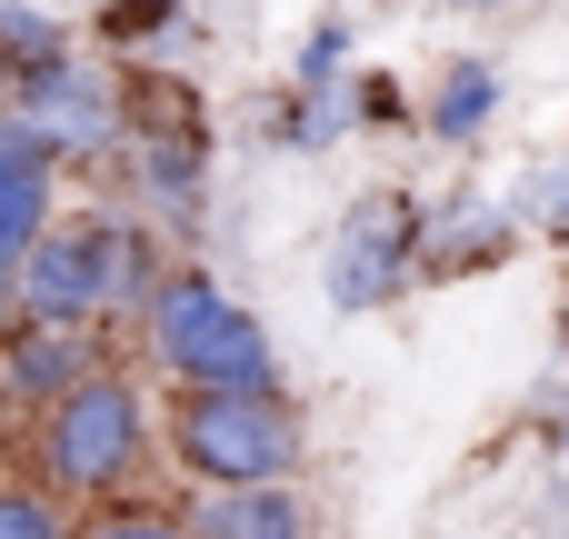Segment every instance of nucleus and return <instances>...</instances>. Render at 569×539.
Segmentation results:
<instances>
[{
	"mask_svg": "<svg viewBox=\"0 0 569 539\" xmlns=\"http://www.w3.org/2000/svg\"><path fill=\"white\" fill-rule=\"evenodd\" d=\"M560 360H569V310H560Z\"/></svg>",
	"mask_w": 569,
	"mask_h": 539,
	"instance_id": "obj_18",
	"label": "nucleus"
},
{
	"mask_svg": "<svg viewBox=\"0 0 569 539\" xmlns=\"http://www.w3.org/2000/svg\"><path fill=\"white\" fill-rule=\"evenodd\" d=\"M50 230H60V150H50L30 120L0 110V330L20 320V310H10L20 260H30Z\"/></svg>",
	"mask_w": 569,
	"mask_h": 539,
	"instance_id": "obj_6",
	"label": "nucleus"
},
{
	"mask_svg": "<svg viewBox=\"0 0 569 539\" xmlns=\"http://www.w3.org/2000/svg\"><path fill=\"white\" fill-rule=\"evenodd\" d=\"M450 10H520V0H450Z\"/></svg>",
	"mask_w": 569,
	"mask_h": 539,
	"instance_id": "obj_17",
	"label": "nucleus"
},
{
	"mask_svg": "<svg viewBox=\"0 0 569 539\" xmlns=\"http://www.w3.org/2000/svg\"><path fill=\"white\" fill-rule=\"evenodd\" d=\"M490 110H500V60H490V50H460V60H440V80H430V100H420V140L460 150V140L490 130Z\"/></svg>",
	"mask_w": 569,
	"mask_h": 539,
	"instance_id": "obj_9",
	"label": "nucleus"
},
{
	"mask_svg": "<svg viewBox=\"0 0 569 539\" xmlns=\"http://www.w3.org/2000/svg\"><path fill=\"white\" fill-rule=\"evenodd\" d=\"M420 260H430V210L410 190H360L350 220H340V240H330V310L360 320V310L400 300L420 280Z\"/></svg>",
	"mask_w": 569,
	"mask_h": 539,
	"instance_id": "obj_4",
	"label": "nucleus"
},
{
	"mask_svg": "<svg viewBox=\"0 0 569 539\" xmlns=\"http://www.w3.org/2000/svg\"><path fill=\"white\" fill-rule=\"evenodd\" d=\"M100 370H110V360H100L90 330H50V320H10V330H0V400L30 410V420L60 410V400H70L80 380H100Z\"/></svg>",
	"mask_w": 569,
	"mask_h": 539,
	"instance_id": "obj_7",
	"label": "nucleus"
},
{
	"mask_svg": "<svg viewBox=\"0 0 569 539\" xmlns=\"http://www.w3.org/2000/svg\"><path fill=\"white\" fill-rule=\"evenodd\" d=\"M10 120H30L60 160H80V150H110L120 130H130V90L100 70V60H40V70H20L10 80Z\"/></svg>",
	"mask_w": 569,
	"mask_h": 539,
	"instance_id": "obj_5",
	"label": "nucleus"
},
{
	"mask_svg": "<svg viewBox=\"0 0 569 539\" xmlns=\"http://www.w3.org/2000/svg\"><path fill=\"white\" fill-rule=\"evenodd\" d=\"M70 40H60V20H40V10H20V0H0V80H20V70H40V60H60Z\"/></svg>",
	"mask_w": 569,
	"mask_h": 539,
	"instance_id": "obj_12",
	"label": "nucleus"
},
{
	"mask_svg": "<svg viewBox=\"0 0 569 539\" xmlns=\"http://www.w3.org/2000/svg\"><path fill=\"white\" fill-rule=\"evenodd\" d=\"M0 539H80V520L40 480H0Z\"/></svg>",
	"mask_w": 569,
	"mask_h": 539,
	"instance_id": "obj_11",
	"label": "nucleus"
},
{
	"mask_svg": "<svg viewBox=\"0 0 569 539\" xmlns=\"http://www.w3.org/2000/svg\"><path fill=\"white\" fill-rule=\"evenodd\" d=\"M170 20H180L170 0H110V10H100V30H110V40H160Z\"/></svg>",
	"mask_w": 569,
	"mask_h": 539,
	"instance_id": "obj_16",
	"label": "nucleus"
},
{
	"mask_svg": "<svg viewBox=\"0 0 569 539\" xmlns=\"http://www.w3.org/2000/svg\"><path fill=\"white\" fill-rule=\"evenodd\" d=\"M150 460H160V410L140 400L130 370H100L60 410L30 420V480L70 510H120Z\"/></svg>",
	"mask_w": 569,
	"mask_h": 539,
	"instance_id": "obj_1",
	"label": "nucleus"
},
{
	"mask_svg": "<svg viewBox=\"0 0 569 539\" xmlns=\"http://www.w3.org/2000/svg\"><path fill=\"white\" fill-rule=\"evenodd\" d=\"M200 539H320V510L300 480H270V490H200Z\"/></svg>",
	"mask_w": 569,
	"mask_h": 539,
	"instance_id": "obj_8",
	"label": "nucleus"
},
{
	"mask_svg": "<svg viewBox=\"0 0 569 539\" xmlns=\"http://www.w3.org/2000/svg\"><path fill=\"white\" fill-rule=\"evenodd\" d=\"M160 460L190 490H270L310 470V410L290 390H170Z\"/></svg>",
	"mask_w": 569,
	"mask_h": 539,
	"instance_id": "obj_2",
	"label": "nucleus"
},
{
	"mask_svg": "<svg viewBox=\"0 0 569 539\" xmlns=\"http://www.w3.org/2000/svg\"><path fill=\"white\" fill-rule=\"evenodd\" d=\"M140 350L170 370V390H290L280 380V340L210 270H170L160 280V300L140 310Z\"/></svg>",
	"mask_w": 569,
	"mask_h": 539,
	"instance_id": "obj_3",
	"label": "nucleus"
},
{
	"mask_svg": "<svg viewBox=\"0 0 569 539\" xmlns=\"http://www.w3.org/2000/svg\"><path fill=\"white\" fill-rule=\"evenodd\" d=\"M350 110H360V130L410 120V100H400V80H390V70H360V80H350Z\"/></svg>",
	"mask_w": 569,
	"mask_h": 539,
	"instance_id": "obj_15",
	"label": "nucleus"
},
{
	"mask_svg": "<svg viewBox=\"0 0 569 539\" xmlns=\"http://www.w3.org/2000/svg\"><path fill=\"white\" fill-rule=\"evenodd\" d=\"M80 539H200L190 510H150V500H120V510H90Z\"/></svg>",
	"mask_w": 569,
	"mask_h": 539,
	"instance_id": "obj_13",
	"label": "nucleus"
},
{
	"mask_svg": "<svg viewBox=\"0 0 569 539\" xmlns=\"http://www.w3.org/2000/svg\"><path fill=\"white\" fill-rule=\"evenodd\" d=\"M520 210H480V200H450V210H430V260H420V280H460V270H490V260H510L520 250Z\"/></svg>",
	"mask_w": 569,
	"mask_h": 539,
	"instance_id": "obj_10",
	"label": "nucleus"
},
{
	"mask_svg": "<svg viewBox=\"0 0 569 539\" xmlns=\"http://www.w3.org/2000/svg\"><path fill=\"white\" fill-rule=\"evenodd\" d=\"M290 90H350V20H310Z\"/></svg>",
	"mask_w": 569,
	"mask_h": 539,
	"instance_id": "obj_14",
	"label": "nucleus"
},
{
	"mask_svg": "<svg viewBox=\"0 0 569 539\" xmlns=\"http://www.w3.org/2000/svg\"><path fill=\"white\" fill-rule=\"evenodd\" d=\"M0 100H10V80H0Z\"/></svg>",
	"mask_w": 569,
	"mask_h": 539,
	"instance_id": "obj_19",
	"label": "nucleus"
}]
</instances>
